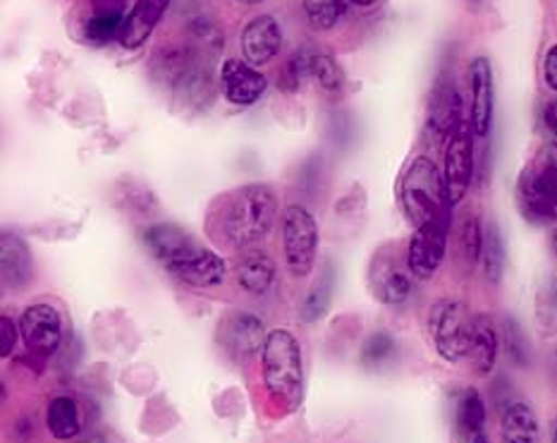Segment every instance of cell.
<instances>
[{"label": "cell", "instance_id": "cell-1", "mask_svg": "<svg viewBox=\"0 0 557 443\" xmlns=\"http://www.w3.org/2000/svg\"><path fill=\"white\" fill-rule=\"evenodd\" d=\"M277 219V197L269 185L237 187L211 211V235L233 249H251L271 233Z\"/></svg>", "mask_w": 557, "mask_h": 443}, {"label": "cell", "instance_id": "cell-2", "mask_svg": "<svg viewBox=\"0 0 557 443\" xmlns=\"http://www.w3.org/2000/svg\"><path fill=\"white\" fill-rule=\"evenodd\" d=\"M263 383L273 398L283 401L289 410L305 398V367L297 339L285 329H275L265 335L261 347Z\"/></svg>", "mask_w": 557, "mask_h": 443}, {"label": "cell", "instance_id": "cell-3", "mask_svg": "<svg viewBox=\"0 0 557 443\" xmlns=\"http://www.w3.org/2000/svg\"><path fill=\"white\" fill-rule=\"evenodd\" d=\"M399 204L414 227L441 216H450L453 204L447 199L445 180L441 177L438 165L426 156H417L399 180Z\"/></svg>", "mask_w": 557, "mask_h": 443}, {"label": "cell", "instance_id": "cell-4", "mask_svg": "<svg viewBox=\"0 0 557 443\" xmlns=\"http://www.w3.org/2000/svg\"><path fill=\"white\" fill-rule=\"evenodd\" d=\"M517 201L531 223L557 221V141L543 147L519 175Z\"/></svg>", "mask_w": 557, "mask_h": 443}, {"label": "cell", "instance_id": "cell-5", "mask_svg": "<svg viewBox=\"0 0 557 443\" xmlns=\"http://www.w3.org/2000/svg\"><path fill=\"white\" fill-rule=\"evenodd\" d=\"M471 323L474 317L469 315V307L457 297H443L429 311V335L445 362L457 365L469 355Z\"/></svg>", "mask_w": 557, "mask_h": 443}, {"label": "cell", "instance_id": "cell-6", "mask_svg": "<svg viewBox=\"0 0 557 443\" xmlns=\"http://www.w3.org/2000/svg\"><path fill=\"white\" fill-rule=\"evenodd\" d=\"M283 249L287 271L295 279H305L311 273L319 249V227L311 211L301 204H289L283 211Z\"/></svg>", "mask_w": 557, "mask_h": 443}, {"label": "cell", "instance_id": "cell-7", "mask_svg": "<svg viewBox=\"0 0 557 443\" xmlns=\"http://www.w3.org/2000/svg\"><path fill=\"white\" fill-rule=\"evenodd\" d=\"M447 233H450V216H441V219L414 227L407 247V267L417 279L426 281L441 269L447 249Z\"/></svg>", "mask_w": 557, "mask_h": 443}, {"label": "cell", "instance_id": "cell-8", "mask_svg": "<svg viewBox=\"0 0 557 443\" xmlns=\"http://www.w3.org/2000/svg\"><path fill=\"white\" fill-rule=\"evenodd\" d=\"M409 267L399 261V255L393 247H383L379 255L373 257L371 269H369V285L373 297L383 305H405L411 291H414V283H411Z\"/></svg>", "mask_w": 557, "mask_h": 443}, {"label": "cell", "instance_id": "cell-9", "mask_svg": "<svg viewBox=\"0 0 557 443\" xmlns=\"http://www.w3.org/2000/svg\"><path fill=\"white\" fill-rule=\"evenodd\" d=\"M471 175H474V132H471V125L462 123L447 141L443 165L447 199H450L453 207L465 199Z\"/></svg>", "mask_w": 557, "mask_h": 443}, {"label": "cell", "instance_id": "cell-10", "mask_svg": "<svg viewBox=\"0 0 557 443\" xmlns=\"http://www.w3.org/2000/svg\"><path fill=\"white\" fill-rule=\"evenodd\" d=\"M462 123V96L457 91L455 79L445 75L435 84L431 96L426 135L433 144H447Z\"/></svg>", "mask_w": 557, "mask_h": 443}, {"label": "cell", "instance_id": "cell-11", "mask_svg": "<svg viewBox=\"0 0 557 443\" xmlns=\"http://www.w3.org/2000/svg\"><path fill=\"white\" fill-rule=\"evenodd\" d=\"M144 245L159 259L168 271H177L201 249L194 237L173 223H156L144 231Z\"/></svg>", "mask_w": 557, "mask_h": 443}, {"label": "cell", "instance_id": "cell-12", "mask_svg": "<svg viewBox=\"0 0 557 443\" xmlns=\"http://www.w3.org/2000/svg\"><path fill=\"white\" fill-rule=\"evenodd\" d=\"M20 333L36 355H53L63 341V321L51 305H32L20 317Z\"/></svg>", "mask_w": 557, "mask_h": 443}, {"label": "cell", "instance_id": "cell-13", "mask_svg": "<svg viewBox=\"0 0 557 443\" xmlns=\"http://www.w3.org/2000/svg\"><path fill=\"white\" fill-rule=\"evenodd\" d=\"M221 87L225 99L233 106H253L269 89V79L263 77V72L253 70L247 60L230 58L221 67Z\"/></svg>", "mask_w": 557, "mask_h": 443}, {"label": "cell", "instance_id": "cell-14", "mask_svg": "<svg viewBox=\"0 0 557 443\" xmlns=\"http://www.w3.org/2000/svg\"><path fill=\"white\" fill-rule=\"evenodd\" d=\"M239 48H242V56H245L247 63L253 67L271 63V60L281 53V48H283L281 24H277L275 17H271V15L253 17L251 22L245 24V29H242Z\"/></svg>", "mask_w": 557, "mask_h": 443}, {"label": "cell", "instance_id": "cell-15", "mask_svg": "<svg viewBox=\"0 0 557 443\" xmlns=\"http://www.w3.org/2000/svg\"><path fill=\"white\" fill-rule=\"evenodd\" d=\"M469 87H471V132L476 137H486L493 125V70L488 58H474L469 67Z\"/></svg>", "mask_w": 557, "mask_h": 443}, {"label": "cell", "instance_id": "cell-16", "mask_svg": "<svg viewBox=\"0 0 557 443\" xmlns=\"http://www.w3.org/2000/svg\"><path fill=\"white\" fill-rule=\"evenodd\" d=\"M221 343L233 357H251L265 343L263 321L247 311H235L221 323Z\"/></svg>", "mask_w": 557, "mask_h": 443}, {"label": "cell", "instance_id": "cell-17", "mask_svg": "<svg viewBox=\"0 0 557 443\" xmlns=\"http://www.w3.org/2000/svg\"><path fill=\"white\" fill-rule=\"evenodd\" d=\"M168 5H171V0H137L135 8L125 15L123 29L117 34L120 46L125 51H137V48L147 44L149 36L163 20Z\"/></svg>", "mask_w": 557, "mask_h": 443}, {"label": "cell", "instance_id": "cell-18", "mask_svg": "<svg viewBox=\"0 0 557 443\" xmlns=\"http://www.w3.org/2000/svg\"><path fill=\"white\" fill-rule=\"evenodd\" d=\"M498 329L488 315H476L471 323V341H469V365L474 374L488 377L498 362Z\"/></svg>", "mask_w": 557, "mask_h": 443}, {"label": "cell", "instance_id": "cell-19", "mask_svg": "<svg viewBox=\"0 0 557 443\" xmlns=\"http://www.w3.org/2000/svg\"><path fill=\"white\" fill-rule=\"evenodd\" d=\"M500 443H541L539 417L524 401H510L500 413Z\"/></svg>", "mask_w": 557, "mask_h": 443}, {"label": "cell", "instance_id": "cell-20", "mask_svg": "<svg viewBox=\"0 0 557 443\" xmlns=\"http://www.w3.org/2000/svg\"><path fill=\"white\" fill-rule=\"evenodd\" d=\"M0 267H3L5 287H24L32 279L34 261L27 243L15 233H3L0 239Z\"/></svg>", "mask_w": 557, "mask_h": 443}, {"label": "cell", "instance_id": "cell-21", "mask_svg": "<svg viewBox=\"0 0 557 443\" xmlns=\"http://www.w3.org/2000/svg\"><path fill=\"white\" fill-rule=\"evenodd\" d=\"M225 259L221 255H215L211 249H199L189 261H185L183 267L173 271L177 281H183L189 287H213L221 285L225 281Z\"/></svg>", "mask_w": 557, "mask_h": 443}, {"label": "cell", "instance_id": "cell-22", "mask_svg": "<svg viewBox=\"0 0 557 443\" xmlns=\"http://www.w3.org/2000/svg\"><path fill=\"white\" fill-rule=\"evenodd\" d=\"M235 275L239 287H245L251 295H263L271 291L275 281L273 259L259 249H247L235 263Z\"/></svg>", "mask_w": 557, "mask_h": 443}, {"label": "cell", "instance_id": "cell-23", "mask_svg": "<svg viewBox=\"0 0 557 443\" xmlns=\"http://www.w3.org/2000/svg\"><path fill=\"white\" fill-rule=\"evenodd\" d=\"M46 424L48 431H51V436L58 441L75 439L82 431V415L77 403L72 401L70 395H58V398L48 403Z\"/></svg>", "mask_w": 557, "mask_h": 443}, {"label": "cell", "instance_id": "cell-24", "mask_svg": "<svg viewBox=\"0 0 557 443\" xmlns=\"http://www.w3.org/2000/svg\"><path fill=\"white\" fill-rule=\"evenodd\" d=\"M455 422H457L459 439L467 443L481 434L483 424H486V405H483L479 391L467 389L462 395H459Z\"/></svg>", "mask_w": 557, "mask_h": 443}, {"label": "cell", "instance_id": "cell-25", "mask_svg": "<svg viewBox=\"0 0 557 443\" xmlns=\"http://www.w3.org/2000/svg\"><path fill=\"white\" fill-rule=\"evenodd\" d=\"M481 269L488 283H500L505 271V243L500 227L491 223L483 233V249H481Z\"/></svg>", "mask_w": 557, "mask_h": 443}, {"label": "cell", "instance_id": "cell-26", "mask_svg": "<svg viewBox=\"0 0 557 443\" xmlns=\"http://www.w3.org/2000/svg\"><path fill=\"white\" fill-rule=\"evenodd\" d=\"M311 77L319 84V89L329 96H341L345 89V75L341 65L325 53H317L311 58Z\"/></svg>", "mask_w": 557, "mask_h": 443}, {"label": "cell", "instance_id": "cell-27", "mask_svg": "<svg viewBox=\"0 0 557 443\" xmlns=\"http://www.w3.org/2000/svg\"><path fill=\"white\" fill-rule=\"evenodd\" d=\"M333 285H335V275H333V269L329 267V271L321 275V281L313 285V291L305 299V305H301V319H305L307 323H313V321H319L325 311H329L331 297H333Z\"/></svg>", "mask_w": 557, "mask_h": 443}, {"label": "cell", "instance_id": "cell-28", "mask_svg": "<svg viewBox=\"0 0 557 443\" xmlns=\"http://www.w3.org/2000/svg\"><path fill=\"white\" fill-rule=\"evenodd\" d=\"M305 12L313 29L329 32L345 15V0H305Z\"/></svg>", "mask_w": 557, "mask_h": 443}, {"label": "cell", "instance_id": "cell-29", "mask_svg": "<svg viewBox=\"0 0 557 443\" xmlns=\"http://www.w3.org/2000/svg\"><path fill=\"white\" fill-rule=\"evenodd\" d=\"M536 323L543 335L557 331V279H548L536 293Z\"/></svg>", "mask_w": 557, "mask_h": 443}, {"label": "cell", "instance_id": "cell-30", "mask_svg": "<svg viewBox=\"0 0 557 443\" xmlns=\"http://www.w3.org/2000/svg\"><path fill=\"white\" fill-rule=\"evenodd\" d=\"M459 247H462V257L467 267H474L476 261H481L483 231L476 213L462 216V223H459Z\"/></svg>", "mask_w": 557, "mask_h": 443}, {"label": "cell", "instance_id": "cell-31", "mask_svg": "<svg viewBox=\"0 0 557 443\" xmlns=\"http://www.w3.org/2000/svg\"><path fill=\"white\" fill-rule=\"evenodd\" d=\"M125 10H117V12H94L87 22V36L96 44H103L111 39V36H117L120 29H123V22H125Z\"/></svg>", "mask_w": 557, "mask_h": 443}, {"label": "cell", "instance_id": "cell-32", "mask_svg": "<svg viewBox=\"0 0 557 443\" xmlns=\"http://www.w3.org/2000/svg\"><path fill=\"white\" fill-rule=\"evenodd\" d=\"M503 341L507 347V355L515 365L519 367H527L529 365V345L524 339V331L512 317H505L503 319Z\"/></svg>", "mask_w": 557, "mask_h": 443}, {"label": "cell", "instance_id": "cell-33", "mask_svg": "<svg viewBox=\"0 0 557 443\" xmlns=\"http://www.w3.org/2000/svg\"><path fill=\"white\" fill-rule=\"evenodd\" d=\"M393 353H395L393 335L385 331H379L371 335L364 345V350H361V362H364L367 367H381L385 359L393 357Z\"/></svg>", "mask_w": 557, "mask_h": 443}, {"label": "cell", "instance_id": "cell-34", "mask_svg": "<svg viewBox=\"0 0 557 443\" xmlns=\"http://www.w3.org/2000/svg\"><path fill=\"white\" fill-rule=\"evenodd\" d=\"M311 58L313 56L307 51H299L289 58V63L281 77V89L285 87L287 91H297L301 87V82H305V77H311Z\"/></svg>", "mask_w": 557, "mask_h": 443}, {"label": "cell", "instance_id": "cell-35", "mask_svg": "<svg viewBox=\"0 0 557 443\" xmlns=\"http://www.w3.org/2000/svg\"><path fill=\"white\" fill-rule=\"evenodd\" d=\"M17 345V327L10 317L0 319V355L10 357Z\"/></svg>", "mask_w": 557, "mask_h": 443}, {"label": "cell", "instance_id": "cell-36", "mask_svg": "<svg viewBox=\"0 0 557 443\" xmlns=\"http://www.w3.org/2000/svg\"><path fill=\"white\" fill-rule=\"evenodd\" d=\"M543 77H546L548 89L557 91V44L548 48L546 60H543Z\"/></svg>", "mask_w": 557, "mask_h": 443}, {"label": "cell", "instance_id": "cell-37", "mask_svg": "<svg viewBox=\"0 0 557 443\" xmlns=\"http://www.w3.org/2000/svg\"><path fill=\"white\" fill-rule=\"evenodd\" d=\"M94 12H117L125 8V0H91Z\"/></svg>", "mask_w": 557, "mask_h": 443}, {"label": "cell", "instance_id": "cell-38", "mask_svg": "<svg viewBox=\"0 0 557 443\" xmlns=\"http://www.w3.org/2000/svg\"><path fill=\"white\" fill-rule=\"evenodd\" d=\"M543 118H546L548 130L557 137V103H548V106H546V113H543Z\"/></svg>", "mask_w": 557, "mask_h": 443}, {"label": "cell", "instance_id": "cell-39", "mask_svg": "<svg viewBox=\"0 0 557 443\" xmlns=\"http://www.w3.org/2000/svg\"><path fill=\"white\" fill-rule=\"evenodd\" d=\"M349 3H355L359 8H373L375 3H381V0H349Z\"/></svg>", "mask_w": 557, "mask_h": 443}, {"label": "cell", "instance_id": "cell-40", "mask_svg": "<svg viewBox=\"0 0 557 443\" xmlns=\"http://www.w3.org/2000/svg\"><path fill=\"white\" fill-rule=\"evenodd\" d=\"M469 443H488V436L483 434V431H481V434H479V436H474V439H471Z\"/></svg>", "mask_w": 557, "mask_h": 443}, {"label": "cell", "instance_id": "cell-41", "mask_svg": "<svg viewBox=\"0 0 557 443\" xmlns=\"http://www.w3.org/2000/svg\"><path fill=\"white\" fill-rule=\"evenodd\" d=\"M237 3H242V5H259L261 0H237Z\"/></svg>", "mask_w": 557, "mask_h": 443}, {"label": "cell", "instance_id": "cell-42", "mask_svg": "<svg viewBox=\"0 0 557 443\" xmlns=\"http://www.w3.org/2000/svg\"><path fill=\"white\" fill-rule=\"evenodd\" d=\"M550 443H557V422L553 424V439H550Z\"/></svg>", "mask_w": 557, "mask_h": 443}, {"label": "cell", "instance_id": "cell-43", "mask_svg": "<svg viewBox=\"0 0 557 443\" xmlns=\"http://www.w3.org/2000/svg\"><path fill=\"white\" fill-rule=\"evenodd\" d=\"M553 249H555V255H557V231L553 233Z\"/></svg>", "mask_w": 557, "mask_h": 443}, {"label": "cell", "instance_id": "cell-44", "mask_svg": "<svg viewBox=\"0 0 557 443\" xmlns=\"http://www.w3.org/2000/svg\"><path fill=\"white\" fill-rule=\"evenodd\" d=\"M471 3H479V0H471Z\"/></svg>", "mask_w": 557, "mask_h": 443}]
</instances>
